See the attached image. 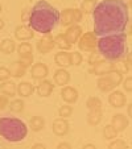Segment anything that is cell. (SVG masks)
<instances>
[{
    "label": "cell",
    "mask_w": 132,
    "mask_h": 149,
    "mask_svg": "<svg viewBox=\"0 0 132 149\" xmlns=\"http://www.w3.org/2000/svg\"><path fill=\"white\" fill-rule=\"evenodd\" d=\"M96 37L122 33L129 23V8L124 0H103L93 12Z\"/></svg>",
    "instance_id": "obj_1"
},
{
    "label": "cell",
    "mask_w": 132,
    "mask_h": 149,
    "mask_svg": "<svg viewBox=\"0 0 132 149\" xmlns=\"http://www.w3.org/2000/svg\"><path fill=\"white\" fill-rule=\"evenodd\" d=\"M28 23L31 29L36 33H52L59 23V11L45 0H38L32 7Z\"/></svg>",
    "instance_id": "obj_2"
},
{
    "label": "cell",
    "mask_w": 132,
    "mask_h": 149,
    "mask_svg": "<svg viewBox=\"0 0 132 149\" xmlns=\"http://www.w3.org/2000/svg\"><path fill=\"white\" fill-rule=\"evenodd\" d=\"M96 49H98L99 56H102L110 62L124 58V56L128 53L127 34L122 32V33L102 36L96 41Z\"/></svg>",
    "instance_id": "obj_3"
},
{
    "label": "cell",
    "mask_w": 132,
    "mask_h": 149,
    "mask_svg": "<svg viewBox=\"0 0 132 149\" xmlns=\"http://www.w3.org/2000/svg\"><path fill=\"white\" fill-rule=\"evenodd\" d=\"M28 135V127L17 118H0V136L9 143H19Z\"/></svg>",
    "instance_id": "obj_4"
},
{
    "label": "cell",
    "mask_w": 132,
    "mask_h": 149,
    "mask_svg": "<svg viewBox=\"0 0 132 149\" xmlns=\"http://www.w3.org/2000/svg\"><path fill=\"white\" fill-rule=\"evenodd\" d=\"M96 41L98 38L94 32H86V33H82V36L77 41V45H78L79 52H93L96 49Z\"/></svg>",
    "instance_id": "obj_5"
},
{
    "label": "cell",
    "mask_w": 132,
    "mask_h": 149,
    "mask_svg": "<svg viewBox=\"0 0 132 149\" xmlns=\"http://www.w3.org/2000/svg\"><path fill=\"white\" fill-rule=\"evenodd\" d=\"M54 48H56V44H54V37L52 36V33L42 34V37L36 44V49L40 54H48Z\"/></svg>",
    "instance_id": "obj_6"
},
{
    "label": "cell",
    "mask_w": 132,
    "mask_h": 149,
    "mask_svg": "<svg viewBox=\"0 0 132 149\" xmlns=\"http://www.w3.org/2000/svg\"><path fill=\"white\" fill-rule=\"evenodd\" d=\"M54 83L53 82H50L49 79H41V81H38V84H37L36 87H34V91L37 93V95L40 96V98H48V96H50L52 94H53L54 91Z\"/></svg>",
    "instance_id": "obj_7"
},
{
    "label": "cell",
    "mask_w": 132,
    "mask_h": 149,
    "mask_svg": "<svg viewBox=\"0 0 132 149\" xmlns=\"http://www.w3.org/2000/svg\"><path fill=\"white\" fill-rule=\"evenodd\" d=\"M52 131L56 136L58 137H64L69 133L70 131V125H69V121L64 118H58L53 120V125H52Z\"/></svg>",
    "instance_id": "obj_8"
},
{
    "label": "cell",
    "mask_w": 132,
    "mask_h": 149,
    "mask_svg": "<svg viewBox=\"0 0 132 149\" xmlns=\"http://www.w3.org/2000/svg\"><path fill=\"white\" fill-rule=\"evenodd\" d=\"M112 70V62L107 61V59H101L99 58L98 61L91 66L90 69V73H93L94 75H98V77H102L104 74H107L108 71Z\"/></svg>",
    "instance_id": "obj_9"
},
{
    "label": "cell",
    "mask_w": 132,
    "mask_h": 149,
    "mask_svg": "<svg viewBox=\"0 0 132 149\" xmlns=\"http://www.w3.org/2000/svg\"><path fill=\"white\" fill-rule=\"evenodd\" d=\"M108 103L114 108H122L127 104V96L123 91L112 90L108 95Z\"/></svg>",
    "instance_id": "obj_10"
},
{
    "label": "cell",
    "mask_w": 132,
    "mask_h": 149,
    "mask_svg": "<svg viewBox=\"0 0 132 149\" xmlns=\"http://www.w3.org/2000/svg\"><path fill=\"white\" fill-rule=\"evenodd\" d=\"M49 75V68L44 63V62H37V63H32L31 66V77L36 81H41L45 79Z\"/></svg>",
    "instance_id": "obj_11"
},
{
    "label": "cell",
    "mask_w": 132,
    "mask_h": 149,
    "mask_svg": "<svg viewBox=\"0 0 132 149\" xmlns=\"http://www.w3.org/2000/svg\"><path fill=\"white\" fill-rule=\"evenodd\" d=\"M78 91H77L75 87H73V86H64L61 90V98L62 100L65 102V103H68V104H71L73 106L74 103H75L77 100H78Z\"/></svg>",
    "instance_id": "obj_12"
},
{
    "label": "cell",
    "mask_w": 132,
    "mask_h": 149,
    "mask_svg": "<svg viewBox=\"0 0 132 149\" xmlns=\"http://www.w3.org/2000/svg\"><path fill=\"white\" fill-rule=\"evenodd\" d=\"M111 125L115 128L116 132H124L129 125V119L123 113H115L111 118Z\"/></svg>",
    "instance_id": "obj_13"
},
{
    "label": "cell",
    "mask_w": 132,
    "mask_h": 149,
    "mask_svg": "<svg viewBox=\"0 0 132 149\" xmlns=\"http://www.w3.org/2000/svg\"><path fill=\"white\" fill-rule=\"evenodd\" d=\"M15 38L17 41H29L34 37V32L31 29V26H27V25H19L16 26L15 29Z\"/></svg>",
    "instance_id": "obj_14"
},
{
    "label": "cell",
    "mask_w": 132,
    "mask_h": 149,
    "mask_svg": "<svg viewBox=\"0 0 132 149\" xmlns=\"http://www.w3.org/2000/svg\"><path fill=\"white\" fill-rule=\"evenodd\" d=\"M82 33H83L82 26L78 25V24H73V25L68 26V29H66V32H65L64 34L71 45H74V44H77V41L79 40V37L82 36Z\"/></svg>",
    "instance_id": "obj_15"
},
{
    "label": "cell",
    "mask_w": 132,
    "mask_h": 149,
    "mask_svg": "<svg viewBox=\"0 0 132 149\" xmlns=\"http://www.w3.org/2000/svg\"><path fill=\"white\" fill-rule=\"evenodd\" d=\"M71 77H70V73H69L66 69L64 68H58L56 71H54V75H53V81L54 83L57 84V86H66V84H69V82H70Z\"/></svg>",
    "instance_id": "obj_16"
},
{
    "label": "cell",
    "mask_w": 132,
    "mask_h": 149,
    "mask_svg": "<svg viewBox=\"0 0 132 149\" xmlns=\"http://www.w3.org/2000/svg\"><path fill=\"white\" fill-rule=\"evenodd\" d=\"M54 63H56L58 68H64L68 69L71 66L70 62V53L68 50H59L54 54Z\"/></svg>",
    "instance_id": "obj_17"
},
{
    "label": "cell",
    "mask_w": 132,
    "mask_h": 149,
    "mask_svg": "<svg viewBox=\"0 0 132 149\" xmlns=\"http://www.w3.org/2000/svg\"><path fill=\"white\" fill-rule=\"evenodd\" d=\"M0 93L8 98H13L17 94V84L12 81H4L0 83Z\"/></svg>",
    "instance_id": "obj_18"
},
{
    "label": "cell",
    "mask_w": 132,
    "mask_h": 149,
    "mask_svg": "<svg viewBox=\"0 0 132 149\" xmlns=\"http://www.w3.org/2000/svg\"><path fill=\"white\" fill-rule=\"evenodd\" d=\"M34 93V86L29 82H20L17 84V95L21 98H29Z\"/></svg>",
    "instance_id": "obj_19"
},
{
    "label": "cell",
    "mask_w": 132,
    "mask_h": 149,
    "mask_svg": "<svg viewBox=\"0 0 132 149\" xmlns=\"http://www.w3.org/2000/svg\"><path fill=\"white\" fill-rule=\"evenodd\" d=\"M87 124L91 127H96L103 119V110H89L87 113Z\"/></svg>",
    "instance_id": "obj_20"
},
{
    "label": "cell",
    "mask_w": 132,
    "mask_h": 149,
    "mask_svg": "<svg viewBox=\"0 0 132 149\" xmlns=\"http://www.w3.org/2000/svg\"><path fill=\"white\" fill-rule=\"evenodd\" d=\"M9 71H11V77L19 79V78H23V77L27 74V68L20 61H16L11 65Z\"/></svg>",
    "instance_id": "obj_21"
},
{
    "label": "cell",
    "mask_w": 132,
    "mask_h": 149,
    "mask_svg": "<svg viewBox=\"0 0 132 149\" xmlns=\"http://www.w3.org/2000/svg\"><path fill=\"white\" fill-rule=\"evenodd\" d=\"M59 21L64 26H70L74 23V16H73V8H66L62 12H59Z\"/></svg>",
    "instance_id": "obj_22"
},
{
    "label": "cell",
    "mask_w": 132,
    "mask_h": 149,
    "mask_svg": "<svg viewBox=\"0 0 132 149\" xmlns=\"http://www.w3.org/2000/svg\"><path fill=\"white\" fill-rule=\"evenodd\" d=\"M0 52L6 56L15 53L16 52V42L11 38H4L3 41L0 42Z\"/></svg>",
    "instance_id": "obj_23"
},
{
    "label": "cell",
    "mask_w": 132,
    "mask_h": 149,
    "mask_svg": "<svg viewBox=\"0 0 132 149\" xmlns=\"http://www.w3.org/2000/svg\"><path fill=\"white\" fill-rule=\"evenodd\" d=\"M96 86H98V90L102 91V93H111V91L115 88V86H114V84L110 82V79L106 78L104 75H102L98 78Z\"/></svg>",
    "instance_id": "obj_24"
},
{
    "label": "cell",
    "mask_w": 132,
    "mask_h": 149,
    "mask_svg": "<svg viewBox=\"0 0 132 149\" xmlns=\"http://www.w3.org/2000/svg\"><path fill=\"white\" fill-rule=\"evenodd\" d=\"M29 127H31V130L33 132H40L45 128V119L42 118V116H32L31 120H29Z\"/></svg>",
    "instance_id": "obj_25"
},
{
    "label": "cell",
    "mask_w": 132,
    "mask_h": 149,
    "mask_svg": "<svg viewBox=\"0 0 132 149\" xmlns=\"http://www.w3.org/2000/svg\"><path fill=\"white\" fill-rule=\"evenodd\" d=\"M16 52H17V54H19V58H21V57L33 56V48H32V44H29L28 41H23L21 44H19V46H16Z\"/></svg>",
    "instance_id": "obj_26"
},
{
    "label": "cell",
    "mask_w": 132,
    "mask_h": 149,
    "mask_svg": "<svg viewBox=\"0 0 132 149\" xmlns=\"http://www.w3.org/2000/svg\"><path fill=\"white\" fill-rule=\"evenodd\" d=\"M54 44H56V46L59 49V50H70L71 49V44L68 41V38L65 37L64 33H58L56 37H54Z\"/></svg>",
    "instance_id": "obj_27"
},
{
    "label": "cell",
    "mask_w": 132,
    "mask_h": 149,
    "mask_svg": "<svg viewBox=\"0 0 132 149\" xmlns=\"http://www.w3.org/2000/svg\"><path fill=\"white\" fill-rule=\"evenodd\" d=\"M112 70L120 73L122 75H126V74H128L129 70H131V65L127 63V62L124 61V58H122V59H118V61L112 62Z\"/></svg>",
    "instance_id": "obj_28"
},
{
    "label": "cell",
    "mask_w": 132,
    "mask_h": 149,
    "mask_svg": "<svg viewBox=\"0 0 132 149\" xmlns=\"http://www.w3.org/2000/svg\"><path fill=\"white\" fill-rule=\"evenodd\" d=\"M86 107L87 110H103V103L98 96H90L86 100Z\"/></svg>",
    "instance_id": "obj_29"
},
{
    "label": "cell",
    "mask_w": 132,
    "mask_h": 149,
    "mask_svg": "<svg viewBox=\"0 0 132 149\" xmlns=\"http://www.w3.org/2000/svg\"><path fill=\"white\" fill-rule=\"evenodd\" d=\"M9 108H11L12 112L15 113H21L24 111V107H25V103H24V100L21 98H17V99H13L12 102H9Z\"/></svg>",
    "instance_id": "obj_30"
},
{
    "label": "cell",
    "mask_w": 132,
    "mask_h": 149,
    "mask_svg": "<svg viewBox=\"0 0 132 149\" xmlns=\"http://www.w3.org/2000/svg\"><path fill=\"white\" fill-rule=\"evenodd\" d=\"M104 77H106V78H108L110 82H111L115 87H118L119 84L122 83V81H123V75H122L120 73H118V71H115V70L108 71L107 74H104Z\"/></svg>",
    "instance_id": "obj_31"
},
{
    "label": "cell",
    "mask_w": 132,
    "mask_h": 149,
    "mask_svg": "<svg viewBox=\"0 0 132 149\" xmlns=\"http://www.w3.org/2000/svg\"><path fill=\"white\" fill-rule=\"evenodd\" d=\"M96 0H83L81 3V11L82 13H93L94 9H95V6H96Z\"/></svg>",
    "instance_id": "obj_32"
},
{
    "label": "cell",
    "mask_w": 132,
    "mask_h": 149,
    "mask_svg": "<svg viewBox=\"0 0 132 149\" xmlns=\"http://www.w3.org/2000/svg\"><path fill=\"white\" fill-rule=\"evenodd\" d=\"M116 136H118V132H116L115 128H114L111 124H107L103 128V137L106 139V140L111 141V140H114V139H116Z\"/></svg>",
    "instance_id": "obj_33"
},
{
    "label": "cell",
    "mask_w": 132,
    "mask_h": 149,
    "mask_svg": "<svg viewBox=\"0 0 132 149\" xmlns=\"http://www.w3.org/2000/svg\"><path fill=\"white\" fill-rule=\"evenodd\" d=\"M73 107H71V104H64V106H61V107L58 108V115L59 118H64V119H68L70 118L71 115H73Z\"/></svg>",
    "instance_id": "obj_34"
},
{
    "label": "cell",
    "mask_w": 132,
    "mask_h": 149,
    "mask_svg": "<svg viewBox=\"0 0 132 149\" xmlns=\"http://www.w3.org/2000/svg\"><path fill=\"white\" fill-rule=\"evenodd\" d=\"M70 62H71V66H79L83 62V56L81 54V52L77 50V52H71L70 53Z\"/></svg>",
    "instance_id": "obj_35"
},
{
    "label": "cell",
    "mask_w": 132,
    "mask_h": 149,
    "mask_svg": "<svg viewBox=\"0 0 132 149\" xmlns=\"http://www.w3.org/2000/svg\"><path fill=\"white\" fill-rule=\"evenodd\" d=\"M108 148L110 149H124V148H127V143L124 140H122V139H114L108 144Z\"/></svg>",
    "instance_id": "obj_36"
},
{
    "label": "cell",
    "mask_w": 132,
    "mask_h": 149,
    "mask_svg": "<svg viewBox=\"0 0 132 149\" xmlns=\"http://www.w3.org/2000/svg\"><path fill=\"white\" fill-rule=\"evenodd\" d=\"M120 84H123V88H124V91L126 93H131L132 91V78H131V75H127L126 78L122 81V83Z\"/></svg>",
    "instance_id": "obj_37"
},
{
    "label": "cell",
    "mask_w": 132,
    "mask_h": 149,
    "mask_svg": "<svg viewBox=\"0 0 132 149\" xmlns=\"http://www.w3.org/2000/svg\"><path fill=\"white\" fill-rule=\"evenodd\" d=\"M11 78V71L8 68H4V66H0V83L4 81H8Z\"/></svg>",
    "instance_id": "obj_38"
},
{
    "label": "cell",
    "mask_w": 132,
    "mask_h": 149,
    "mask_svg": "<svg viewBox=\"0 0 132 149\" xmlns=\"http://www.w3.org/2000/svg\"><path fill=\"white\" fill-rule=\"evenodd\" d=\"M73 16H74V23H81L83 19V13L79 8H73Z\"/></svg>",
    "instance_id": "obj_39"
},
{
    "label": "cell",
    "mask_w": 132,
    "mask_h": 149,
    "mask_svg": "<svg viewBox=\"0 0 132 149\" xmlns=\"http://www.w3.org/2000/svg\"><path fill=\"white\" fill-rule=\"evenodd\" d=\"M90 53L91 54H90V57H89V59H87V61H89V65L93 66L94 63H95V62L99 59V53H98V52H95V50L90 52Z\"/></svg>",
    "instance_id": "obj_40"
},
{
    "label": "cell",
    "mask_w": 132,
    "mask_h": 149,
    "mask_svg": "<svg viewBox=\"0 0 132 149\" xmlns=\"http://www.w3.org/2000/svg\"><path fill=\"white\" fill-rule=\"evenodd\" d=\"M8 104H9V98L6 95H0V111H3L6 107H8Z\"/></svg>",
    "instance_id": "obj_41"
},
{
    "label": "cell",
    "mask_w": 132,
    "mask_h": 149,
    "mask_svg": "<svg viewBox=\"0 0 132 149\" xmlns=\"http://www.w3.org/2000/svg\"><path fill=\"white\" fill-rule=\"evenodd\" d=\"M57 149H71V144L62 141V143H59L58 145H57Z\"/></svg>",
    "instance_id": "obj_42"
},
{
    "label": "cell",
    "mask_w": 132,
    "mask_h": 149,
    "mask_svg": "<svg viewBox=\"0 0 132 149\" xmlns=\"http://www.w3.org/2000/svg\"><path fill=\"white\" fill-rule=\"evenodd\" d=\"M32 148H33V149H37V148H41V149H44V148H45V145H44V144H40V143H37V144H34V145L32 146Z\"/></svg>",
    "instance_id": "obj_43"
},
{
    "label": "cell",
    "mask_w": 132,
    "mask_h": 149,
    "mask_svg": "<svg viewBox=\"0 0 132 149\" xmlns=\"http://www.w3.org/2000/svg\"><path fill=\"white\" fill-rule=\"evenodd\" d=\"M83 148L85 149H89V148L94 149V148H95V145H94V144H86V145H83Z\"/></svg>",
    "instance_id": "obj_44"
},
{
    "label": "cell",
    "mask_w": 132,
    "mask_h": 149,
    "mask_svg": "<svg viewBox=\"0 0 132 149\" xmlns=\"http://www.w3.org/2000/svg\"><path fill=\"white\" fill-rule=\"evenodd\" d=\"M4 28V20L3 19H0V31Z\"/></svg>",
    "instance_id": "obj_45"
},
{
    "label": "cell",
    "mask_w": 132,
    "mask_h": 149,
    "mask_svg": "<svg viewBox=\"0 0 132 149\" xmlns=\"http://www.w3.org/2000/svg\"><path fill=\"white\" fill-rule=\"evenodd\" d=\"M131 104H128V106H127V111H128V116H131Z\"/></svg>",
    "instance_id": "obj_46"
},
{
    "label": "cell",
    "mask_w": 132,
    "mask_h": 149,
    "mask_svg": "<svg viewBox=\"0 0 132 149\" xmlns=\"http://www.w3.org/2000/svg\"><path fill=\"white\" fill-rule=\"evenodd\" d=\"M3 12V7H1V4H0V13Z\"/></svg>",
    "instance_id": "obj_47"
}]
</instances>
